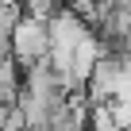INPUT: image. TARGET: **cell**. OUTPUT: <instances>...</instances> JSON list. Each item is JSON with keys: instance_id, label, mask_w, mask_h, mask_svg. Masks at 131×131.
Wrapping results in <instances>:
<instances>
[{"instance_id": "1", "label": "cell", "mask_w": 131, "mask_h": 131, "mask_svg": "<svg viewBox=\"0 0 131 131\" xmlns=\"http://www.w3.org/2000/svg\"><path fill=\"white\" fill-rule=\"evenodd\" d=\"M46 42H50V35H46V27H42L39 19H23V23L16 27V54H19L23 62L39 58V54L46 50Z\"/></svg>"}]
</instances>
